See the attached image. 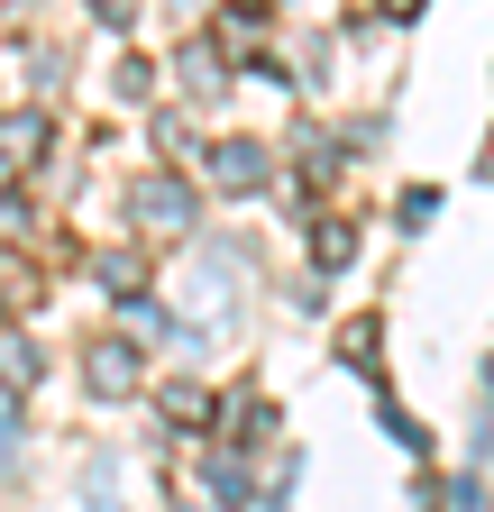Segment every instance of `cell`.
Listing matches in <instances>:
<instances>
[{"instance_id":"obj_11","label":"cell","mask_w":494,"mask_h":512,"mask_svg":"<svg viewBox=\"0 0 494 512\" xmlns=\"http://www.w3.org/2000/svg\"><path fill=\"white\" fill-rule=\"evenodd\" d=\"M485 394H494V366H485Z\"/></svg>"},{"instance_id":"obj_7","label":"cell","mask_w":494,"mask_h":512,"mask_svg":"<svg viewBox=\"0 0 494 512\" xmlns=\"http://www.w3.org/2000/svg\"><path fill=\"white\" fill-rule=\"evenodd\" d=\"M339 357H348L357 375H376V320H348V330H339Z\"/></svg>"},{"instance_id":"obj_8","label":"cell","mask_w":494,"mask_h":512,"mask_svg":"<svg viewBox=\"0 0 494 512\" xmlns=\"http://www.w3.org/2000/svg\"><path fill=\"white\" fill-rule=\"evenodd\" d=\"M156 403H165V421H202V412H211V394H202V384H193V375H183V384H165V394H156Z\"/></svg>"},{"instance_id":"obj_5","label":"cell","mask_w":494,"mask_h":512,"mask_svg":"<svg viewBox=\"0 0 494 512\" xmlns=\"http://www.w3.org/2000/svg\"><path fill=\"white\" fill-rule=\"evenodd\" d=\"M0 384H10V394H28V384H37V348H28V339H0Z\"/></svg>"},{"instance_id":"obj_3","label":"cell","mask_w":494,"mask_h":512,"mask_svg":"<svg viewBox=\"0 0 494 512\" xmlns=\"http://www.w3.org/2000/svg\"><path fill=\"white\" fill-rule=\"evenodd\" d=\"M138 220H147V229H183V220H193V192H183L174 174L138 183Z\"/></svg>"},{"instance_id":"obj_1","label":"cell","mask_w":494,"mask_h":512,"mask_svg":"<svg viewBox=\"0 0 494 512\" xmlns=\"http://www.w3.org/2000/svg\"><path fill=\"white\" fill-rule=\"evenodd\" d=\"M83 384H92L101 403H129L138 384H147V375H138V348H129V339H92V348H83Z\"/></svg>"},{"instance_id":"obj_6","label":"cell","mask_w":494,"mask_h":512,"mask_svg":"<svg viewBox=\"0 0 494 512\" xmlns=\"http://www.w3.org/2000/svg\"><path fill=\"white\" fill-rule=\"evenodd\" d=\"M312 256H321V266H348V256H357V229L348 220H321L312 229Z\"/></svg>"},{"instance_id":"obj_4","label":"cell","mask_w":494,"mask_h":512,"mask_svg":"<svg viewBox=\"0 0 494 512\" xmlns=\"http://www.w3.org/2000/svg\"><path fill=\"white\" fill-rule=\"evenodd\" d=\"M0 147H10V165H37V156H46V119H37V110L0 119Z\"/></svg>"},{"instance_id":"obj_2","label":"cell","mask_w":494,"mask_h":512,"mask_svg":"<svg viewBox=\"0 0 494 512\" xmlns=\"http://www.w3.org/2000/svg\"><path fill=\"white\" fill-rule=\"evenodd\" d=\"M211 183H220V192H257V183H266L257 138H229V147H211Z\"/></svg>"},{"instance_id":"obj_10","label":"cell","mask_w":494,"mask_h":512,"mask_svg":"<svg viewBox=\"0 0 494 512\" xmlns=\"http://www.w3.org/2000/svg\"><path fill=\"white\" fill-rule=\"evenodd\" d=\"M10 439H19V421H10V412H0V458H10Z\"/></svg>"},{"instance_id":"obj_9","label":"cell","mask_w":494,"mask_h":512,"mask_svg":"<svg viewBox=\"0 0 494 512\" xmlns=\"http://www.w3.org/2000/svg\"><path fill=\"white\" fill-rule=\"evenodd\" d=\"M430 211H440V192L412 183V192H403V229H430Z\"/></svg>"}]
</instances>
